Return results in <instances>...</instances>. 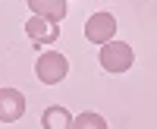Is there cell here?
Instances as JSON below:
<instances>
[{
	"label": "cell",
	"mask_w": 157,
	"mask_h": 129,
	"mask_svg": "<svg viewBox=\"0 0 157 129\" xmlns=\"http://www.w3.org/2000/svg\"><path fill=\"white\" fill-rule=\"evenodd\" d=\"M135 63V50L129 47L126 41H107V44H101V66L113 72V76H120L126 72L129 66Z\"/></svg>",
	"instance_id": "cell-1"
},
{
	"label": "cell",
	"mask_w": 157,
	"mask_h": 129,
	"mask_svg": "<svg viewBox=\"0 0 157 129\" xmlns=\"http://www.w3.org/2000/svg\"><path fill=\"white\" fill-rule=\"evenodd\" d=\"M66 72H69V60L63 57V54H57V50H44V54L38 57V63H35V76H38L44 85L63 82V79H66Z\"/></svg>",
	"instance_id": "cell-2"
},
{
	"label": "cell",
	"mask_w": 157,
	"mask_h": 129,
	"mask_svg": "<svg viewBox=\"0 0 157 129\" xmlns=\"http://www.w3.org/2000/svg\"><path fill=\"white\" fill-rule=\"evenodd\" d=\"M113 35H116V19H113V13H94V16H88L85 22V38L91 44H107L113 41Z\"/></svg>",
	"instance_id": "cell-3"
},
{
	"label": "cell",
	"mask_w": 157,
	"mask_h": 129,
	"mask_svg": "<svg viewBox=\"0 0 157 129\" xmlns=\"http://www.w3.org/2000/svg\"><path fill=\"white\" fill-rule=\"evenodd\" d=\"M22 113H25V95L19 88H0V120L16 123Z\"/></svg>",
	"instance_id": "cell-4"
},
{
	"label": "cell",
	"mask_w": 157,
	"mask_h": 129,
	"mask_svg": "<svg viewBox=\"0 0 157 129\" xmlns=\"http://www.w3.org/2000/svg\"><path fill=\"white\" fill-rule=\"evenodd\" d=\"M25 35H29L35 44H50V41L60 38V25L44 19V16H32L29 22H25Z\"/></svg>",
	"instance_id": "cell-5"
},
{
	"label": "cell",
	"mask_w": 157,
	"mask_h": 129,
	"mask_svg": "<svg viewBox=\"0 0 157 129\" xmlns=\"http://www.w3.org/2000/svg\"><path fill=\"white\" fill-rule=\"evenodd\" d=\"M32 16H44L50 22H63L66 16V0H25Z\"/></svg>",
	"instance_id": "cell-6"
},
{
	"label": "cell",
	"mask_w": 157,
	"mask_h": 129,
	"mask_svg": "<svg viewBox=\"0 0 157 129\" xmlns=\"http://www.w3.org/2000/svg\"><path fill=\"white\" fill-rule=\"evenodd\" d=\"M72 113L66 110V107H47L44 113H41V126L44 129H72Z\"/></svg>",
	"instance_id": "cell-7"
},
{
	"label": "cell",
	"mask_w": 157,
	"mask_h": 129,
	"mask_svg": "<svg viewBox=\"0 0 157 129\" xmlns=\"http://www.w3.org/2000/svg\"><path fill=\"white\" fill-rule=\"evenodd\" d=\"M72 129H107V120H104L101 113L88 110V113H78L72 120Z\"/></svg>",
	"instance_id": "cell-8"
}]
</instances>
